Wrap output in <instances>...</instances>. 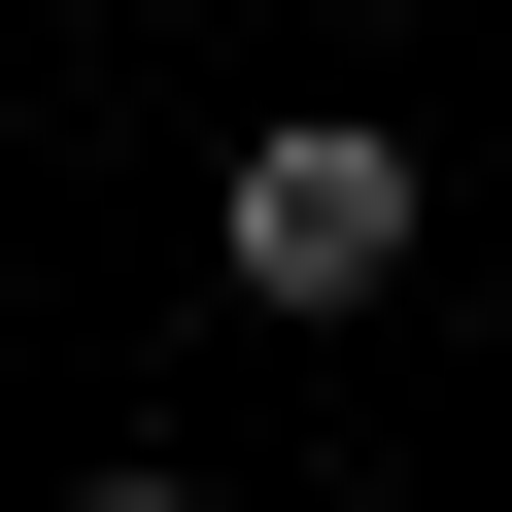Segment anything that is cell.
<instances>
[{
  "label": "cell",
  "instance_id": "3",
  "mask_svg": "<svg viewBox=\"0 0 512 512\" xmlns=\"http://www.w3.org/2000/svg\"><path fill=\"white\" fill-rule=\"evenodd\" d=\"M342 35H410V0H342Z\"/></svg>",
  "mask_w": 512,
  "mask_h": 512
},
{
  "label": "cell",
  "instance_id": "2",
  "mask_svg": "<svg viewBox=\"0 0 512 512\" xmlns=\"http://www.w3.org/2000/svg\"><path fill=\"white\" fill-rule=\"evenodd\" d=\"M69 512H205V478H171V444H103V478H69Z\"/></svg>",
  "mask_w": 512,
  "mask_h": 512
},
{
  "label": "cell",
  "instance_id": "1",
  "mask_svg": "<svg viewBox=\"0 0 512 512\" xmlns=\"http://www.w3.org/2000/svg\"><path fill=\"white\" fill-rule=\"evenodd\" d=\"M410 239H444V205H410V137H376V103H274V137L205 171V274L274 308V342H342V308H410Z\"/></svg>",
  "mask_w": 512,
  "mask_h": 512
}]
</instances>
